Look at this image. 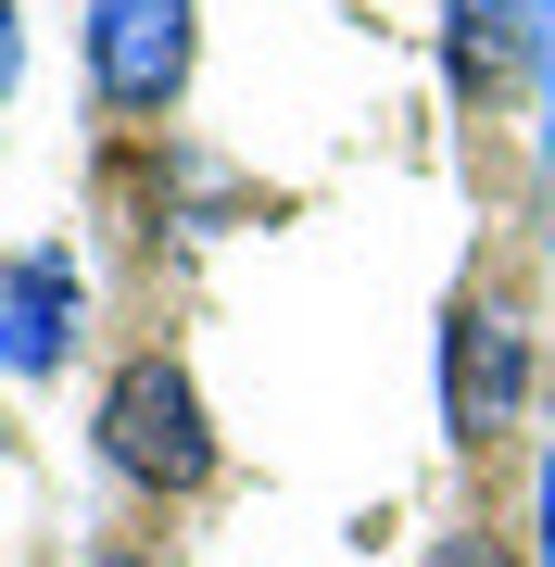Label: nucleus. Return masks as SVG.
Instances as JSON below:
<instances>
[{
  "label": "nucleus",
  "mask_w": 555,
  "mask_h": 567,
  "mask_svg": "<svg viewBox=\"0 0 555 567\" xmlns=\"http://www.w3.org/2000/svg\"><path fill=\"white\" fill-rule=\"evenodd\" d=\"M102 466L140 492H203L215 480V416L203 391H189L177 353H126L114 391H102Z\"/></svg>",
  "instance_id": "f257e3e1"
},
{
  "label": "nucleus",
  "mask_w": 555,
  "mask_h": 567,
  "mask_svg": "<svg viewBox=\"0 0 555 567\" xmlns=\"http://www.w3.org/2000/svg\"><path fill=\"white\" fill-rule=\"evenodd\" d=\"M517 404H531V328H517L505 290H454V316H442V429H454V454H493Z\"/></svg>",
  "instance_id": "f03ea898"
},
{
  "label": "nucleus",
  "mask_w": 555,
  "mask_h": 567,
  "mask_svg": "<svg viewBox=\"0 0 555 567\" xmlns=\"http://www.w3.org/2000/svg\"><path fill=\"white\" fill-rule=\"evenodd\" d=\"M89 89L114 114H165L189 89V0H89Z\"/></svg>",
  "instance_id": "7ed1b4c3"
},
{
  "label": "nucleus",
  "mask_w": 555,
  "mask_h": 567,
  "mask_svg": "<svg viewBox=\"0 0 555 567\" xmlns=\"http://www.w3.org/2000/svg\"><path fill=\"white\" fill-rule=\"evenodd\" d=\"M76 265H63L51 240L39 252H0V379H63V353H76Z\"/></svg>",
  "instance_id": "20e7f679"
},
{
  "label": "nucleus",
  "mask_w": 555,
  "mask_h": 567,
  "mask_svg": "<svg viewBox=\"0 0 555 567\" xmlns=\"http://www.w3.org/2000/svg\"><path fill=\"white\" fill-rule=\"evenodd\" d=\"M517 63H531V13L517 0H442V76L467 102H505Z\"/></svg>",
  "instance_id": "39448f33"
},
{
  "label": "nucleus",
  "mask_w": 555,
  "mask_h": 567,
  "mask_svg": "<svg viewBox=\"0 0 555 567\" xmlns=\"http://www.w3.org/2000/svg\"><path fill=\"white\" fill-rule=\"evenodd\" d=\"M430 567H517V555H505V543H493V529H467V543H442V555H430Z\"/></svg>",
  "instance_id": "423d86ee"
},
{
  "label": "nucleus",
  "mask_w": 555,
  "mask_h": 567,
  "mask_svg": "<svg viewBox=\"0 0 555 567\" xmlns=\"http://www.w3.org/2000/svg\"><path fill=\"white\" fill-rule=\"evenodd\" d=\"M25 89V25H13V0H0V102Z\"/></svg>",
  "instance_id": "0eeeda50"
},
{
  "label": "nucleus",
  "mask_w": 555,
  "mask_h": 567,
  "mask_svg": "<svg viewBox=\"0 0 555 567\" xmlns=\"http://www.w3.org/2000/svg\"><path fill=\"white\" fill-rule=\"evenodd\" d=\"M531 517H543V555L531 567H555V454H543V480H531Z\"/></svg>",
  "instance_id": "6e6552de"
},
{
  "label": "nucleus",
  "mask_w": 555,
  "mask_h": 567,
  "mask_svg": "<svg viewBox=\"0 0 555 567\" xmlns=\"http://www.w3.org/2000/svg\"><path fill=\"white\" fill-rule=\"evenodd\" d=\"M89 567H152V555H89Z\"/></svg>",
  "instance_id": "1a4fd4ad"
}]
</instances>
